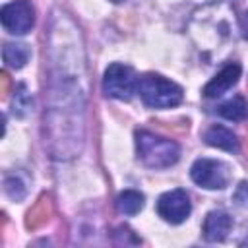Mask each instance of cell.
I'll use <instances>...</instances> for the list:
<instances>
[{
  "label": "cell",
  "instance_id": "6da1fadb",
  "mask_svg": "<svg viewBox=\"0 0 248 248\" xmlns=\"http://www.w3.org/2000/svg\"><path fill=\"white\" fill-rule=\"evenodd\" d=\"M136 149L138 159L149 169H169L180 157V147L176 141L147 130L136 132Z\"/></svg>",
  "mask_w": 248,
  "mask_h": 248
},
{
  "label": "cell",
  "instance_id": "7a4b0ae2",
  "mask_svg": "<svg viewBox=\"0 0 248 248\" xmlns=\"http://www.w3.org/2000/svg\"><path fill=\"white\" fill-rule=\"evenodd\" d=\"M138 93L151 108H170L182 101V87L159 74H145L140 78Z\"/></svg>",
  "mask_w": 248,
  "mask_h": 248
},
{
  "label": "cell",
  "instance_id": "2e32d148",
  "mask_svg": "<svg viewBox=\"0 0 248 248\" xmlns=\"http://www.w3.org/2000/svg\"><path fill=\"white\" fill-rule=\"evenodd\" d=\"M0 79H2V97H6L8 95V87H10V78H8L6 72H2Z\"/></svg>",
  "mask_w": 248,
  "mask_h": 248
},
{
  "label": "cell",
  "instance_id": "5b68a950",
  "mask_svg": "<svg viewBox=\"0 0 248 248\" xmlns=\"http://www.w3.org/2000/svg\"><path fill=\"white\" fill-rule=\"evenodd\" d=\"M2 25L12 35H25L35 23V10L29 0H14L0 12Z\"/></svg>",
  "mask_w": 248,
  "mask_h": 248
},
{
  "label": "cell",
  "instance_id": "9c48e42d",
  "mask_svg": "<svg viewBox=\"0 0 248 248\" xmlns=\"http://www.w3.org/2000/svg\"><path fill=\"white\" fill-rule=\"evenodd\" d=\"M203 140L211 147L225 149V151H231V153L238 151V140H236V136L229 128H225V126H211L203 134Z\"/></svg>",
  "mask_w": 248,
  "mask_h": 248
},
{
  "label": "cell",
  "instance_id": "30bf717a",
  "mask_svg": "<svg viewBox=\"0 0 248 248\" xmlns=\"http://www.w3.org/2000/svg\"><path fill=\"white\" fill-rule=\"evenodd\" d=\"M2 56H4V62L16 70L23 68L31 56V50L27 45L23 43H6L4 48H2Z\"/></svg>",
  "mask_w": 248,
  "mask_h": 248
},
{
  "label": "cell",
  "instance_id": "ba28073f",
  "mask_svg": "<svg viewBox=\"0 0 248 248\" xmlns=\"http://www.w3.org/2000/svg\"><path fill=\"white\" fill-rule=\"evenodd\" d=\"M231 229H232V219L229 213L221 209L211 211L203 221V238L209 242H221L229 236Z\"/></svg>",
  "mask_w": 248,
  "mask_h": 248
},
{
  "label": "cell",
  "instance_id": "8fae6325",
  "mask_svg": "<svg viewBox=\"0 0 248 248\" xmlns=\"http://www.w3.org/2000/svg\"><path fill=\"white\" fill-rule=\"evenodd\" d=\"M217 112H219L223 118H227V120H244V118L248 116V103L244 101V97L234 95L232 99L225 101V103L217 108Z\"/></svg>",
  "mask_w": 248,
  "mask_h": 248
},
{
  "label": "cell",
  "instance_id": "7c38bea8",
  "mask_svg": "<svg viewBox=\"0 0 248 248\" xmlns=\"http://www.w3.org/2000/svg\"><path fill=\"white\" fill-rule=\"evenodd\" d=\"M116 207L124 215H136L143 207V194H140L138 190H124L116 198Z\"/></svg>",
  "mask_w": 248,
  "mask_h": 248
},
{
  "label": "cell",
  "instance_id": "277c9868",
  "mask_svg": "<svg viewBox=\"0 0 248 248\" xmlns=\"http://www.w3.org/2000/svg\"><path fill=\"white\" fill-rule=\"evenodd\" d=\"M190 176L205 190H223L231 182V169L217 159H198L190 169Z\"/></svg>",
  "mask_w": 248,
  "mask_h": 248
},
{
  "label": "cell",
  "instance_id": "5bb4252c",
  "mask_svg": "<svg viewBox=\"0 0 248 248\" xmlns=\"http://www.w3.org/2000/svg\"><path fill=\"white\" fill-rule=\"evenodd\" d=\"M4 192H6L12 200L21 202V200L25 198V194H27V186L23 184V180H21L19 176L10 174V176L4 178Z\"/></svg>",
  "mask_w": 248,
  "mask_h": 248
},
{
  "label": "cell",
  "instance_id": "4fadbf2b",
  "mask_svg": "<svg viewBox=\"0 0 248 248\" xmlns=\"http://www.w3.org/2000/svg\"><path fill=\"white\" fill-rule=\"evenodd\" d=\"M50 209H52L50 198H48L46 194H43V196L39 198V202L31 207V211L27 213V227H29V229H37L39 225H43V223L48 219Z\"/></svg>",
  "mask_w": 248,
  "mask_h": 248
},
{
  "label": "cell",
  "instance_id": "52a82bcc",
  "mask_svg": "<svg viewBox=\"0 0 248 248\" xmlns=\"http://www.w3.org/2000/svg\"><path fill=\"white\" fill-rule=\"evenodd\" d=\"M238 78H240V64L231 62V64H227L221 72H217V74L209 79V83L203 87V95H205L207 99L221 97V95L227 93L232 85H236Z\"/></svg>",
  "mask_w": 248,
  "mask_h": 248
},
{
  "label": "cell",
  "instance_id": "9a60e30c",
  "mask_svg": "<svg viewBox=\"0 0 248 248\" xmlns=\"http://www.w3.org/2000/svg\"><path fill=\"white\" fill-rule=\"evenodd\" d=\"M31 110V97L25 91V85H19L16 91V99H14V112L17 116H25Z\"/></svg>",
  "mask_w": 248,
  "mask_h": 248
},
{
  "label": "cell",
  "instance_id": "e0dca14e",
  "mask_svg": "<svg viewBox=\"0 0 248 248\" xmlns=\"http://www.w3.org/2000/svg\"><path fill=\"white\" fill-rule=\"evenodd\" d=\"M242 31H244V37L248 39V10H246L244 16H242Z\"/></svg>",
  "mask_w": 248,
  "mask_h": 248
},
{
  "label": "cell",
  "instance_id": "3957f363",
  "mask_svg": "<svg viewBox=\"0 0 248 248\" xmlns=\"http://www.w3.org/2000/svg\"><path fill=\"white\" fill-rule=\"evenodd\" d=\"M103 91L105 95L120 101H128L138 91V78L134 70L126 64L114 62L105 70L103 76Z\"/></svg>",
  "mask_w": 248,
  "mask_h": 248
},
{
  "label": "cell",
  "instance_id": "8992f818",
  "mask_svg": "<svg viewBox=\"0 0 248 248\" xmlns=\"http://www.w3.org/2000/svg\"><path fill=\"white\" fill-rule=\"evenodd\" d=\"M190 211H192L190 198H188L186 190H180V188L165 192L157 202V213L170 225H178V223L186 221Z\"/></svg>",
  "mask_w": 248,
  "mask_h": 248
}]
</instances>
